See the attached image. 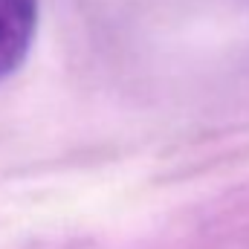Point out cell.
<instances>
[{
    "label": "cell",
    "mask_w": 249,
    "mask_h": 249,
    "mask_svg": "<svg viewBox=\"0 0 249 249\" xmlns=\"http://www.w3.org/2000/svg\"><path fill=\"white\" fill-rule=\"evenodd\" d=\"M38 26V0H0V81L26 61Z\"/></svg>",
    "instance_id": "6da1fadb"
}]
</instances>
